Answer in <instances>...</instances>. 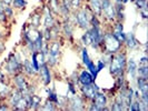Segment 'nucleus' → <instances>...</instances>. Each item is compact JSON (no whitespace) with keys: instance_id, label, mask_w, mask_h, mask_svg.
<instances>
[{"instance_id":"79ce46f5","label":"nucleus","mask_w":148,"mask_h":111,"mask_svg":"<svg viewBox=\"0 0 148 111\" xmlns=\"http://www.w3.org/2000/svg\"><path fill=\"white\" fill-rule=\"evenodd\" d=\"M6 110H11V108L9 107L7 102H1L0 104V111H6Z\"/></svg>"},{"instance_id":"f03ea898","label":"nucleus","mask_w":148,"mask_h":111,"mask_svg":"<svg viewBox=\"0 0 148 111\" xmlns=\"http://www.w3.org/2000/svg\"><path fill=\"white\" fill-rule=\"evenodd\" d=\"M92 15L91 10L88 7H80L71 11L70 20L75 26L82 30H87L90 27V16Z\"/></svg>"},{"instance_id":"6e6552de","label":"nucleus","mask_w":148,"mask_h":111,"mask_svg":"<svg viewBox=\"0 0 148 111\" xmlns=\"http://www.w3.org/2000/svg\"><path fill=\"white\" fill-rule=\"evenodd\" d=\"M86 100L80 95H74V96L67 98V110L71 111H80L86 109Z\"/></svg>"},{"instance_id":"412c9836","label":"nucleus","mask_w":148,"mask_h":111,"mask_svg":"<svg viewBox=\"0 0 148 111\" xmlns=\"http://www.w3.org/2000/svg\"><path fill=\"white\" fill-rule=\"evenodd\" d=\"M124 44L126 46L127 49H130V50H134V49L138 48L139 42H138L137 38L135 37V35H134L133 31L126 33V39H125V41H124Z\"/></svg>"},{"instance_id":"58836bf2","label":"nucleus","mask_w":148,"mask_h":111,"mask_svg":"<svg viewBox=\"0 0 148 111\" xmlns=\"http://www.w3.org/2000/svg\"><path fill=\"white\" fill-rule=\"evenodd\" d=\"M71 1V6H73V10H76L78 8L82 6V1L84 0H70Z\"/></svg>"},{"instance_id":"ddd939ff","label":"nucleus","mask_w":148,"mask_h":111,"mask_svg":"<svg viewBox=\"0 0 148 111\" xmlns=\"http://www.w3.org/2000/svg\"><path fill=\"white\" fill-rule=\"evenodd\" d=\"M38 74H39L40 80L42 81V84H44L45 87H48V86L52 82L51 69H50V67L48 66L47 63H45L44 66L40 68V70H39Z\"/></svg>"},{"instance_id":"72a5a7b5","label":"nucleus","mask_w":148,"mask_h":111,"mask_svg":"<svg viewBox=\"0 0 148 111\" xmlns=\"http://www.w3.org/2000/svg\"><path fill=\"white\" fill-rule=\"evenodd\" d=\"M42 32V38L45 42H50L51 41V35H50V28H44L41 30Z\"/></svg>"},{"instance_id":"2eb2a0df","label":"nucleus","mask_w":148,"mask_h":111,"mask_svg":"<svg viewBox=\"0 0 148 111\" xmlns=\"http://www.w3.org/2000/svg\"><path fill=\"white\" fill-rule=\"evenodd\" d=\"M74 27L75 25L70 20V17L64 19V22L61 25V32H62L64 37L70 41H73V39H74Z\"/></svg>"},{"instance_id":"c03bdc74","label":"nucleus","mask_w":148,"mask_h":111,"mask_svg":"<svg viewBox=\"0 0 148 111\" xmlns=\"http://www.w3.org/2000/svg\"><path fill=\"white\" fill-rule=\"evenodd\" d=\"M134 100H139L140 99V93H139V91L138 90H134Z\"/></svg>"},{"instance_id":"e433bc0d","label":"nucleus","mask_w":148,"mask_h":111,"mask_svg":"<svg viewBox=\"0 0 148 111\" xmlns=\"http://www.w3.org/2000/svg\"><path fill=\"white\" fill-rule=\"evenodd\" d=\"M37 60H38L39 66H40V68H41V67L46 63V56H45L41 51H38L37 52Z\"/></svg>"},{"instance_id":"cd10ccee","label":"nucleus","mask_w":148,"mask_h":111,"mask_svg":"<svg viewBox=\"0 0 148 111\" xmlns=\"http://www.w3.org/2000/svg\"><path fill=\"white\" fill-rule=\"evenodd\" d=\"M137 77H141V78L148 80V65L137 66Z\"/></svg>"},{"instance_id":"09e8293b","label":"nucleus","mask_w":148,"mask_h":111,"mask_svg":"<svg viewBox=\"0 0 148 111\" xmlns=\"http://www.w3.org/2000/svg\"><path fill=\"white\" fill-rule=\"evenodd\" d=\"M5 38H6V35H5V32L2 31L1 27H0V40H3Z\"/></svg>"},{"instance_id":"49530a36","label":"nucleus","mask_w":148,"mask_h":111,"mask_svg":"<svg viewBox=\"0 0 148 111\" xmlns=\"http://www.w3.org/2000/svg\"><path fill=\"white\" fill-rule=\"evenodd\" d=\"M5 50H6V44H3L2 40H0V54L5 51Z\"/></svg>"},{"instance_id":"8fccbe9b","label":"nucleus","mask_w":148,"mask_h":111,"mask_svg":"<svg viewBox=\"0 0 148 111\" xmlns=\"http://www.w3.org/2000/svg\"><path fill=\"white\" fill-rule=\"evenodd\" d=\"M2 1H3L6 5H11V1H12V0H2Z\"/></svg>"},{"instance_id":"a18cd8bd","label":"nucleus","mask_w":148,"mask_h":111,"mask_svg":"<svg viewBox=\"0 0 148 111\" xmlns=\"http://www.w3.org/2000/svg\"><path fill=\"white\" fill-rule=\"evenodd\" d=\"M6 80H7V76L0 69V81H6Z\"/></svg>"},{"instance_id":"f257e3e1","label":"nucleus","mask_w":148,"mask_h":111,"mask_svg":"<svg viewBox=\"0 0 148 111\" xmlns=\"http://www.w3.org/2000/svg\"><path fill=\"white\" fill-rule=\"evenodd\" d=\"M26 57H23L21 51L10 52L8 58L3 62V70L9 77L22 72V61Z\"/></svg>"},{"instance_id":"bb28decb","label":"nucleus","mask_w":148,"mask_h":111,"mask_svg":"<svg viewBox=\"0 0 148 111\" xmlns=\"http://www.w3.org/2000/svg\"><path fill=\"white\" fill-rule=\"evenodd\" d=\"M59 3L60 0H48L47 1V6L50 8V10L56 16L59 15Z\"/></svg>"},{"instance_id":"5701e85b","label":"nucleus","mask_w":148,"mask_h":111,"mask_svg":"<svg viewBox=\"0 0 148 111\" xmlns=\"http://www.w3.org/2000/svg\"><path fill=\"white\" fill-rule=\"evenodd\" d=\"M12 86L8 82V80L6 81H0V100H6L9 96V93L12 90Z\"/></svg>"},{"instance_id":"f3484780","label":"nucleus","mask_w":148,"mask_h":111,"mask_svg":"<svg viewBox=\"0 0 148 111\" xmlns=\"http://www.w3.org/2000/svg\"><path fill=\"white\" fill-rule=\"evenodd\" d=\"M22 96H23V95H22L21 91H19L18 89H16V88H12L11 92L9 93L8 98L6 99V100H7V104H9V107H10L11 109H14L16 104H18V101L22 98Z\"/></svg>"},{"instance_id":"37998d69","label":"nucleus","mask_w":148,"mask_h":111,"mask_svg":"<svg viewBox=\"0 0 148 111\" xmlns=\"http://www.w3.org/2000/svg\"><path fill=\"white\" fill-rule=\"evenodd\" d=\"M139 65H148V58L146 56L141 57L140 59H139Z\"/></svg>"},{"instance_id":"c9c22d12","label":"nucleus","mask_w":148,"mask_h":111,"mask_svg":"<svg viewBox=\"0 0 148 111\" xmlns=\"http://www.w3.org/2000/svg\"><path fill=\"white\" fill-rule=\"evenodd\" d=\"M100 21H99V17L95 16L94 14L90 16V27H99Z\"/></svg>"},{"instance_id":"7c9ffc66","label":"nucleus","mask_w":148,"mask_h":111,"mask_svg":"<svg viewBox=\"0 0 148 111\" xmlns=\"http://www.w3.org/2000/svg\"><path fill=\"white\" fill-rule=\"evenodd\" d=\"M80 42H82V47H89L91 44V38L89 36V32L87 30H85V33L80 38Z\"/></svg>"},{"instance_id":"f8f14e48","label":"nucleus","mask_w":148,"mask_h":111,"mask_svg":"<svg viewBox=\"0 0 148 111\" xmlns=\"http://www.w3.org/2000/svg\"><path fill=\"white\" fill-rule=\"evenodd\" d=\"M91 101L98 107L99 111L109 110V107H108V97L103 91H98L96 93V96H95V98Z\"/></svg>"},{"instance_id":"423d86ee","label":"nucleus","mask_w":148,"mask_h":111,"mask_svg":"<svg viewBox=\"0 0 148 111\" xmlns=\"http://www.w3.org/2000/svg\"><path fill=\"white\" fill-rule=\"evenodd\" d=\"M87 31L89 32V36L91 38V44L89 47H91L94 50L100 51V44L103 41L104 37V31L101 29V27H89Z\"/></svg>"},{"instance_id":"4be33fe9","label":"nucleus","mask_w":148,"mask_h":111,"mask_svg":"<svg viewBox=\"0 0 148 111\" xmlns=\"http://www.w3.org/2000/svg\"><path fill=\"white\" fill-rule=\"evenodd\" d=\"M29 26L31 27H34V28H40V26H41V10L39 11V10H36V11H34L29 17V20L27 22Z\"/></svg>"},{"instance_id":"c85d7f7f","label":"nucleus","mask_w":148,"mask_h":111,"mask_svg":"<svg viewBox=\"0 0 148 111\" xmlns=\"http://www.w3.org/2000/svg\"><path fill=\"white\" fill-rule=\"evenodd\" d=\"M12 110H19V111H23V110H28V102H27V99L22 96V98L18 101V104L15 106V108Z\"/></svg>"},{"instance_id":"a19ab883","label":"nucleus","mask_w":148,"mask_h":111,"mask_svg":"<svg viewBox=\"0 0 148 111\" xmlns=\"http://www.w3.org/2000/svg\"><path fill=\"white\" fill-rule=\"evenodd\" d=\"M8 20H9V19L6 17L5 12L0 10V26H1V25H6V23L8 22Z\"/></svg>"},{"instance_id":"2f4dec72","label":"nucleus","mask_w":148,"mask_h":111,"mask_svg":"<svg viewBox=\"0 0 148 111\" xmlns=\"http://www.w3.org/2000/svg\"><path fill=\"white\" fill-rule=\"evenodd\" d=\"M77 93V87L75 86L74 83L71 81H68L67 83V98H69V97L74 96Z\"/></svg>"},{"instance_id":"39448f33","label":"nucleus","mask_w":148,"mask_h":111,"mask_svg":"<svg viewBox=\"0 0 148 111\" xmlns=\"http://www.w3.org/2000/svg\"><path fill=\"white\" fill-rule=\"evenodd\" d=\"M61 54V44L59 40H51L48 44V54L46 57V63L50 67H56L59 63V58Z\"/></svg>"},{"instance_id":"1a4fd4ad","label":"nucleus","mask_w":148,"mask_h":111,"mask_svg":"<svg viewBox=\"0 0 148 111\" xmlns=\"http://www.w3.org/2000/svg\"><path fill=\"white\" fill-rule=\"evenodd\" d=\"M79 91L80 96L86 100V101H91L98 91H100L99 86L96 82H92L91 84H86V86H79Z\"/></svg>"},{"instance_id":"c756f323","label":"nucleus","mask_w":148,"mask_h":111,"mask_svg":"<svg viewBox=\"0 0 148 111\" xmlns=\"http://www.w3.org/2000/svg\"><path fill=\"white\" fill-rule=\"evenodd\" d=\"M40 110H44V111H53V110H58V107L56 104L51 102L50 100H46V102L44 104H41L40 107Z\"/></svg>"},{"instance_id":"de8ad7c7","label":"nucleus","mask_w":148,"mask_h":111,"mask_svg":"<svg viewBox=\"0 0 148 111\" xmlns=\"http://www.w3.org/2000/svg\"><path fill=\"white\" fill-rule=\"evenodd\" d=\"M139 12H140L141 17H143L144 19H147L148 18V11L147 10H139Z\"/></svg>"},{"instance_id":"aec40b11","label":"nucleus","mask_w":148,"mask_h":111,"mask_svg":"<svg viewBox=\"0 0 148 111\" xmlns=\"http://www.w3.org/2000/svg\"><path fill=\"white\" fill-rule=\"evenodd\" d=\"M22 74H25L27 78H32L36 74H38L35 72V70L32 68V65H31V61H30L28 57H26L23 59V61H22Z\"/></svg>"},{"instance_id":"9b49d317","label":"nucleus","mask_w":148,"mask_h":111,"mask_svg":"<svg viewBox=\"0 0 148 111\" xmlns=\"http://www.w3.org/2000/svg\"><path fill=\"white\" fill-rule=\"evenodd\" d=\"M11 82H12L14 87L16 89H18L19 91H21V92H25L29 87V81L27 80V77L22 72H19V74L12 76L11 77Z\"/></svg>"},{"instance_id":"dca6fc26","label":"nucleus","mask_w":148,"mask_h":111,"mask_svg":"<svg viewBox=\"0 0 148 111\" xmlns=\"http://www.w3.org/2000/svg\"><path fill=\"white\" fill-rule=\"evenodd\" d=\"M111 32L114 33V36L117 38L121 44H124V41L126 39V32L124 31V25H123V22L117 21V20L114 21V26H112V31Z\"/></svg>"},{"instance_id":"6ab92c4d","label":"nucleus","mask_w":148,"mask_h":111,"mask_svg":"<svg viewBox=\"0 0 148 111\" xmlns=\"http://www.w3.org/2000/svg\"><path fill=\"white\" fill-rule=\"evenodd\" d=\"M137 62L135 61L134 58H130V59H127V65H126V71L125 74H127L130 79H136L137 77Z\"/></svg>"},{"instance_id":"0eeeda50","label":"nucleus","mask_w":148,"mask_h":111,"mask_svg":"<svg viewBox=\"0 0 148 111\" xmlns=\"http://www.w3.org/2000/svg\"><path fill=\"white\" fill-rule=\"evenodd\" d=\"M101 17H104L107 21H116V9L112 0H101Z\"/></svg>"},{"instance_id":"20e7f679","label":"nucleus","mask_w":148,"mask_h":111,"mask_svg":"<svg viewBox=\"0 0 148 111\" xmlns=\"http://www.w3.org/2000/svg\"><path fill=\"white\" fill-rule=\"evenodd\" d=\"M121 47H123V44L114 36V33L111 31L104 32L103 41H101V44H100V51L103 53L114 54L116 52L120 51Z\"/></svg>"},{"instance_id":"a211bd4d","label":"nucleus","mask_w":148,"mask_h":111,"mask_svg":"<svg viewBox=\"0 0 148 111\" xmlns=\"http://www.w3.org/2000/svg\"><path fill=\"white\" fill-rule=\"evenodd\" d=\"M78 80L80 86H86V84H91L92 82H95V79L92 77V74L89 72L87 69H82V71L78 74Z\"/></svg>"},{"instance_id":"4c0bfd02","label":"nucleus","mask_w":148,"mask_h":111,"mask_svg":"<svg viewBox=\"0 0 148 111\" xmlns=\"http://www.w3.org/2000/svg\"><path fill=\"white\" fill-rule=\"evenodd\" d=\"M69 81H71L75 86L77 87V88H79V86H80V84H79V80H78V74H77V71H75V72L71 74Z\"/></svg>"},{"instance_id":"473e14b6","label":"nucleus","mask_w":148,"mask_h":111,"mask_svg":"<svg viewBox=\"0 0 148 111\" xmlns=\"http://www.w3.org/2000/svg\"><path fill=\"white\" fill-rule=\"evenodd\" d=\"M3 12H5V15H6V17H7L8 19H14V17H15V9L11 7L10 5L6 6Z\"/></svg>"},{"instance_id":"ea45409f","label":"nucleus","mask_w":148,"mask_h":111,"mask_svg":"<svg viewBox=\"0 0 148 111\" xmlns=\"http://www.w3.org/2000/svg\"><path fill=\"white\" fill-rule=\"evenodd\" d=\"M96 67H97V70H98V72H100V71H101V70H104V69L107 66H106V63H105L104 61L100 59V60H98V61H97Z\"/></svg>"},{"instance_id":"393cba45","label":"nucleus","mask_w":148,"mask_h":111,"mask_svg":"<svg viewBox=\"0 0 148 111\" xmlns=\"http://www.w3.org/2000/svg\"><path fill=\"white\" fill-rule=\"evenodd\" d=\"M115 87L118 89V90H121V89H125V88L128 87V84H127V80H126V78H125V74H121V76L116 77Z\"/></svg>"},{"instance_id":"7ed1b4c3","label":"nucleus","mask_w":148,"mask_h":111,"mask_svg":"<svg viewBox=\"0 0 148 111\" xmlns=\"http://www.w3.org/2000/svg\"><path fill=\"white\" fill-rule=\"evenodd\" d=\"M126 65H127V56L124 51H118L112 54L111 60L108 65L109 72L110 74L116 78L118 76L125 74L126 71Z\"/></svg>"},{"instance_id":"9d476101","label":"nucleus","mask_w":148,"mask_h":111,"mask_svg":"<svg viewBox=\"0 0 148 111\" xmlns=\"http://www.w3.org/2000/svg\"><path fill=\"white\" fill-rule=\"evenodd\" d=\"M41 15H42V26H44V28H51L57 22L56 15L52 12L50 8L47 5H45L44 7L41 8Z\"/></svg>"},{"instance_id":"a878e982","label":"nucleus","mask_w":148,"mask_h":111,"mask_svg":"<svg viewBox=\"0 0 148 111\" xmlns=\"http://www.w3.org/2000/svg\"><path fill=\"white\" fill-rule=\"evenodd\" d=\"M27 5H28L27 0H12L10 6L14 8L15 10H20V11H22V10L26 9Z\"/></svg>"},{"instance_id":"b1692460","label":"nucleus","mask_w":148,"mask_h":111,"mask_svg":"<svg viewBox=\"0 0 148 111\" xmlns=\"http://www.w3.org/2000/svg\"><path fill=\"white\" fill-rule=\"evenodd\" d=\"M88 8L97 17H101V0H88Z\"/></svg>"},{"instance_id":"4468645a","label":"nucleus","mask_w":148,"mask_h":111,"mask_svg":"<svg viewBox=\"0 0 148 111\" xmlns=\"http://www.w3.org/2000/svg\"><path fill=\"white\" fill-rule=\"evenodd\" d=\"M28 102V110H40V107L42 104V98L38 96L37 93L34 95H23Z\"/></svg>"},{"instance_id":"f704fd0d","label":"nucleus","mask_w":148,"mask_h":111,"mask_svg":"<svg viewBox=\"0 0 148 111\" xmlns=\"http://www.w3.org/2000/svg\"><path fill=\"white\" fill-rule=\"evenodd\" d=\"M139 10H147V0H134Z\"/></svg>"}]
</instances>
